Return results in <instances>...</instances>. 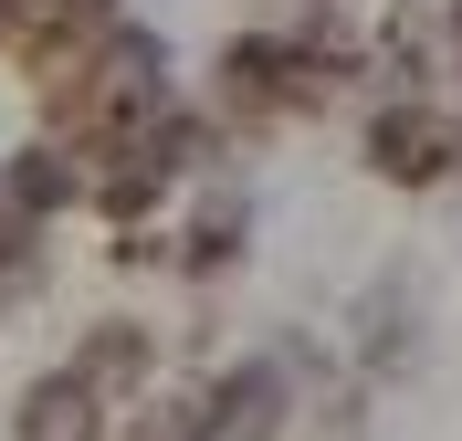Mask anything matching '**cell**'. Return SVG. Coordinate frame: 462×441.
Returning a JSON list of instances; mask_svg holds the SVG:
<instances>
[{"instance_id": "6", "label": "cell", "mask_w": 462, "mask_h": 441, "mask_svg": "<svg viewBox=\"0 0 462 441\" xmlns=\"http://www.w3.org/2000/svg\"><path fill=\"white\" fill-rule=\"evenodd\" d=\"M11 441H106V400H95L74 368L22 389V410H11Z\"/></svg>"}, {"instance_id": "8", "label": "cell", "mask_w": 462, "mask_h": 441, "mask_svg": "<svg viewBox=\"0 0 462 441\" xmlns=\"http://www.w3.org/2000/svg\"><path fill=\"white\" fill-rule=\"evenodd\" d=\"M242 232H253V221H242V200H200V221H189V242H179V273H189V284H210V273H231L242 263Z\"/></svg>"}, {"instance_id": "1", "label": "cell", "mask_w": 462, "mask_h": 441, "mask_svg": "<svg viewBox=\"0 0 462 441\" xmlns=\"http://www.w3.org/2000/svg\"><path fill=\"white\" fill-rule=\"evenodd\" d=\"M441 169H462L452 106H431V95H389V106L368 116V179H389V189H431Z\"/></svg>"}, {"instance_id": "7", "label": "cell", "mask_w": 462, "mask_h": 441, "mask_svg": "<svg viewBox=\"0 0 462 441\" xmlns=\"http://www.w3.org/2000/svg\"><path fill=\"white\" fill-rule=\"evenodd\" d=\"M357 347H368V368H410V357H420V305H410V273L368 284V305H357Z\"/></svg>"}, {"instance_id": "5", "label": "cell", "mask_w": 462, "mask_h": 441, "mask_svg": "<svg viewBox=\"0 0 462 441\" xmlns=\"http://www.w3.org/2000/svg\"><path fill=\"white\" fill-rule=\"evenodd\" d=\"M0 200H11V210H32V221L74 210V200H85V147H74V137H32V147H11V169H0Z\"/></svg>"}, {"instance_id": "3", "label": "cell", "mask_w": 462, "mask_h": 441, "mask_svg": "<svg viewBox=\"0 0 462 441\" xmlns=\"http://www.w3.org/2000/svg\"><path fill=\"white\" fill-rule=\"evenodd\" d=\"M210 116H221V126L284 116V32H242V42H221V63H210Z\"/></svg>"}, {"instance_id": "2", "label": "cell", "mask_w": 462, "mask_h": 441, "mask_svg": "<svg viewBox=\"0 0 462 441\" xmlns=\"http://www.w3.org/2000/svg\"><path fill=\"white\" fill-rule=\"evenodd\" d=\"M200 400H210V441H284L294 431V347L221 368Z\"/></svg>"}, {"instance_id": "10", "label": "cell", "mask_w": 462, "mask_h": 441, "mask_svg": "<svg viewBox=\"0 0 462 441\" xmlns=\"http://www.w3.org/2000/svg\"><path fill=\"white\" fill-rule=\"evenodd\" d=\"M11 32H22V0H0V42H11Z\"/></svg>"}, {"instance_id": "4", "label": "cell", "mask_w": 462, "mask_h": 441, "mask_svg": "<svg viewBox=\"0 0 462 441\" xmlns=\"http://www.w3.org/2000/svg\"><path fill=\"white\" fill-rule=\"evenodd\" d=\"M74 379H85L106 410H137V400H147V379H158V336H147L137 316L85 326V347H74Z\"/></svg>"}, {"instance_id": "9", "label": "cell", "mask_w": 462, "mask_h": 441, "mask_svg": "<svg viewBox=\"0 0 462 441\" xmlns=\"http://www.w3.org/2000/svg\"><path fill=\"white\" fill-rule=\"evenodd\" d=\"M441 74H452V95H462V0L441 11Z\"/></svg>"}]
</instances>
